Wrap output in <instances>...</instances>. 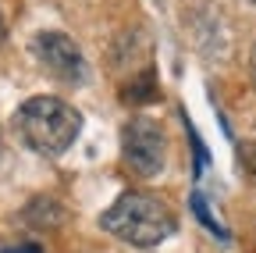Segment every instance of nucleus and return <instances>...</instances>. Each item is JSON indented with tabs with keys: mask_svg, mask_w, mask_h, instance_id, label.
<instances>
[{
	"mask_svg": "<svg viewBox=\"0 0 256 253\" xmlns=\"http://www.w3.org/2000/svg\"><path fill=\"white\" fill-rule=\"evenodd\" d=\"M100 228L128 246H136V249H153L178 232V221L156 193L132 189V193H121L100 214Z\"/></svg>",
	"mask_w": 256,
	"mask_h": 253,
	"instance_id": "nucleus-1",
	"label": "nucleus"
},
{
	"mask_svg": "<svg viewBox=\"0 0 256 253\" xmlns=\"http://www.w3.org/2000/svg\"><path fill=\"white\" fill-rule=\"evenodd\" d=\"M14 132L25 150L40 157H60L82 132V114L60 97H28L14 111Z\"/></svg>",
	"mask_w": 256,
	"mask_h": 253,
	"instance_id": "nucleus-2",
	"label": "nucleus"
},
{
	"mask_svg": "<svg viewBox=\"0 0 256 253\" xmlns=\"http://www.w3.org/2000/svg\"><path fill=\"white\" fill-rule=\"evenodd\" d=\"M121 161L139 178H156L168 161L164 125L150 114H132L121 125Z\"/></svg>",
	"mask_w": 256,
	"mask_h": 253,
	"instance_id": "nucleus-3",
	"label": "nucleus"
},
{
	"mask_svg": "<svg viewBox=\"0 0 256 253\" xmlns=\"http://www.w3.org/2000/svg\"><path fill=\"white\" fill-rule=\"evenodd\" d=\"M28 54L36 57V65H40L50 79H57V82H64V86H78V82H86V75H89L78 43H75L68 33H57V29H43V33L32 36Z\"/></svg>",
	"mask_w": 256,
	"mask_h": 253,
	"instance_id": "nucleus-4",
	"label": "nucleus"
},
{
	"mask_svg": "<svg viewBox=\"0 0 256 253\" xmlns=\"http://www.w3.org/2000/svg\"><path fill=\"white\" fill-rule=\"evenodd\" d=\"M242 161H246L249 171L256 175V143H242Z\"/></svg>",
	"mask_w": 256,
	"mask_h": 253,
	"instance_id": "nucleus-5",
	"label": "nucleus"
},
{
	"mask_svg": "<svg viewBox=\"0 0 256 253\" xmlns=\"http://www.w3.org/2000/svg\"><path fill=\"white\" fill-rule=\"evenodd\" d=\"M0 253H43L36 242H18V246H8V249H0Z\"/></svg>",
	"mask_w": 256,
	"mask_h": 253,
	"instance_id": "nucleus-6",
	"label": "nucleus"
},
{
	"mask_svg": "<svg viewBox=\"0 0 256 253\" xmlns=\"http://www.w3.org/2000/svg\"><path fill=\"white\" fill-rule=\"evenodd\" d=\"M249 75H252V86H256V43H252V50H249Z\"/></svg>",
	"mask_w": 256,
	"mask_h": 253,
	"instance_id": "nucleus-7",
	"label": "nucleus"
},
{
	"mask_svg": "<svg viewBox=\"0 0 256 253\" xmlns=\"http://www.w3.org/2000/svg\"><path fill=\"white\" fill-rule=\"evenodd\" d=\"M4 36H8V22H4V11H0V43H4Z\"/></svg>",
	"mask_w": 256,
	"mask_h": 253,
	"instance_id": "nucleus-8",
	"label": "nucleus"
},
{
	"mask_svg": "<svg viewBox=\"0 0 256 253\" xmlns=\"http://www.w3.org/2000/svg\"><path fill=\"white\" fill-rule=\"evenodd\" d=\"M246 4H252V8H256V0H246Z\"/></svg>",
	"mask_w": 256,
	"mask_h": 253,
	"instance_id": "nucleus-9",
	"label": "nucleus"
}]
</instances>
